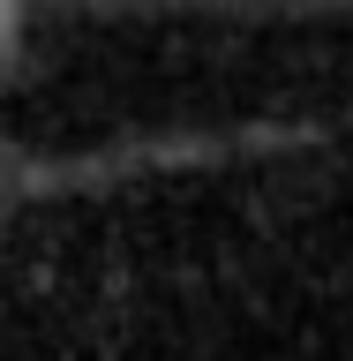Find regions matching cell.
I'll list each match as a JSON object with an SVG mask.
<instances>
[{
	"label": "cell",
	"instance_id": "cell-1",
	"mask_svg": "<svg viewBox=\"0 0 353 361\" xmlns=\"http://www.w3.org/2000/svg\"><path fill=\"white\" fill-rule=\"evenodd\" d=\"M16 45H23V8L0 0V83H8V68H16Z\"/></svg>",
	"mask_w": 353,
	"mask_h": 361
}]
</instances>
